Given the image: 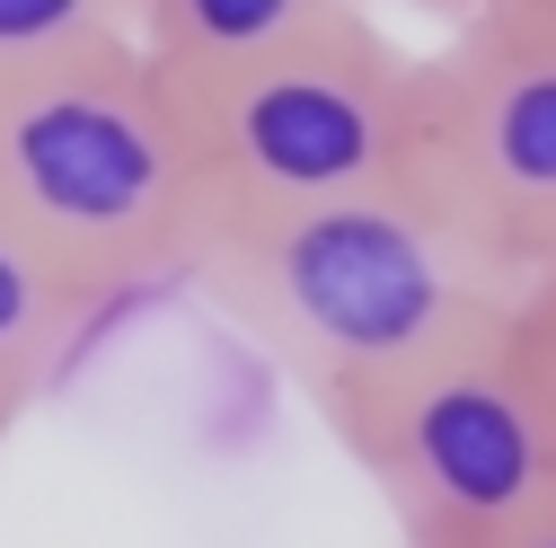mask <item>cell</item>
<instances>
[{
  "label": "cell",
  "instance_id": "obj_13",
  "mask_svg": "<svg viewBox=\"0 0 556 548\" xmlns=\"http://www.w3.org/2000/svg\"><path fill=\"white\" fill-rule=\"evenodd\" d=\"M521 548H556V522H547V531H530V539H521Z\"/></svg>",
  "mask_w": 556,
  "mask_h": 548
},
{
  "label": "cell",
  "instance_id": "obj_6",
  "mask_svg": "<svg viewBox=\"0 0 556 548\" xmlns=\"http://www.w3.org/2000/svg\"><path fill=\"white\" fill-rule=\"evenodd\" d=\"M106 310L89 292H72L62 274L0 222V425L18 434V416L62 381V363L80 354V336Z\"/></svg>",
  "mask_w": 556,
  "mask_h": 548
},
{
  "label": "cell",
  "instance_id": "obj_3",
  "mask_svg": "<svg viewBox=\"0 0 556 548\" xmlns=\"http://www.w3.org/2000/svg\"><path fill=\"white\" fill-rule=\"evenodd\" d=\"M213 203H309L415 169L425 53H406L363 0H336L301 36L230 72L177 80Z\"/></svg>",
  "mask_w": 556,
  "mask_h": 548
},
{
  "label": "cell",
  "instance_id": "obj_9",
  "mask_svg": "<svg viewBox=\"0 0 556 548\" xmlns=\"http://www.w3.org/2000/svg\"><path fill=\"white\" fill-rule=\"evenodd\" d=\"M521 354H530V372H539V389L556 407V310H521Z\"/></svg>",
  "mask_w": 556,
  "mask_h": 548
},
{
  "label": "cell",
  "instance_id": "obj_12",
  "mask_svg": "<svg viewBox=\"0 0 556 548\" xmlns=\"http://www.w3.org/2000/svg\"><path fill=\"white\" fill-rule=\"evenodd\" d=\"M521 10H530V18H547V27H556V0H521Z\"/></svg>",
  "mask_w": 556,
  "mask_h": 548
},
{
  "label": "cell",
  "instance_id": "obj_14",
  "mask_svg": "<svg viewBox=\"0 0 556 548\" xmlns=\"http://www.w3.org/2000/svg\"><path fill=\"white\" fill-rule=\"evenodd\" d=\"M0 443H10V425H0Z\"/></svg>",
  "mask_w": 556,
  "mask_h": 548
},
{
  "label": "cell",
  "instance_id": "obj_7",
  "mask_svg": "<svg viewBox=\"0 0 556 548\" xmlns=\"http://www.w3.org/2000/svg\"><path fill=\"white\" fill-rule=\"evenodd\" d=\"M327 10L336 0H142V53L168 62L177 80H203V72H230V62L301 36Z\"/></svg>",
  "mask_w": 556,
  "mask_h": 548
},
{
  "label": "cell",
  "instance_id": "obj_8",
  "mask_svg": "<svg viewBox=\"0 0 556 548\" xmlns=\"http://www.w3.org/2000/svg\"><path fill=\"white\" fill-rule=\"evenodd\" d=\"M98 45H142V0H0V80Z\"/></svg>",
  "mask_w": 556,
  "mask_h": 548
},
{
  "label": "cell",
  "instance_id": "obj_10",
  "mask_svg": "<svg viewBox=\"0 0 556 548\" xmlns=\"http://www.w3.org/2000/svg\"><path fill=\"white\" fill-rule=\"evenodd\" d=\"M363 10H371V0H363ZM397 10H425V18H442V27H477V18L521 10V0H397Z\"/></svg>",
  "mask_w": 556,
  "mask_h": 548
},
{
  "label": "cell",
  "instance_id": "obj_5",
  "mask_svg": "<svg viewBox=\"0 0 556 548\" xmlns=\"http://www.w3.org/2000/svg\"><path fill=\"white\" fill-rule=\"evenodd\" d=\"M415 177L530 284V265L556 239V27L547 18L504 10L451 27V45L425 53Z\"/></svg>",
  "mask_w": 556,
  "mask_h": 548
},
{
  "label": "cell",
  "instance_id": "obj_2",
  "mask_svg": "<svg viewBox=\"0 0 556 548\" xmlns=\"http://www.w3.org/2000/svg\"><path fill=\"white\" fill-rule=\"evenodd\" d=\"M213 186L186 89L142 45L62 53L0 80V222L98 310L186 284Z\"/></svg>",
  "mask_w": 556,
  "mask_h": 548
},
{
  "label": "cell",
  "instance_id": "obj_1",
  "mask_svg": "<svg viewBox=\"0 0 556 548\" xmlns=\"http://www.w3.org/2000/svg\"><path fill=\"white\" fill-rule=\"evenodd\" d=\"M186 284L318 416H344L433 354L521 319V265L485 248L415 169L309 203H213Z\"/></svg>",
  "mask_w": 556,
  "mask_h": 548
},
{
  "label": "cell",
  "instance_id": "obj_11",
  "mask_svg": "<svg viewBox=\"0 0 556 548\" xmlns=\"http://www.w3.org/2000/svg\"><path fill=\"white\" fill-rule=\"evenodd\" d=\"M521 310H556V239H547V257L530 265V284H521Z\"/></svg>",
  "mask_w": 556,
  "mask_h": 548
},
{
  "label": "cell",
  "instance_id": "obj_4",
  "mask_svg": "<svg viewBox=\"0 0 556 548\" xmlns=\"http://www.w3.org/2000/svg\"><path fill=\"white\" fill-rule=\"evenodd\" d=\"M327 434L380 487L406 548H521L556 522V407L521 354V319L371 389Z\"/></svg>",
  "mask_w": 556,
  "mask_h": 548
}]
</instances>
